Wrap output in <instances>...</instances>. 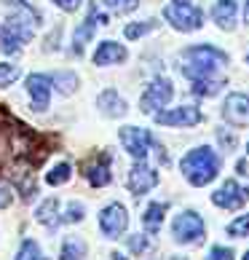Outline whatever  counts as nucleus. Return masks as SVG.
I'll return each instance as SVG.
<instances>
[{
	"mask_svg": "<svg viewBox=\"0 0 249 260\" xmlns=\"http://www.w3.org/2000/svg\"><path fill=\"white\" fill-rule=\"evenodd\" d=\"M228 64V54L223 49H217L212 43H198L190 46L180 54V73L190 81L198 78H212L217 70H223Z\"/></svg>",
	"mask_w": 249,
	"mask_h": 260,
	"instance_id": "f257e3e1",
	"label": "nucleus"
},
{
	"mask_svg": "<svg viewBox=\"0 0 249 260\" xmlns=\"http://www.w3.org/2000/svg\"><path fill=\"white\" fill-rule=\"evenodd\" d=\"M38 30V14L27 3H16V11L0 27V49L6 54L19 51L27 41H32Z\"/></svg>",
	"mask_w": 249,
	"mask_h": 260,
	"instance_id": "f03ea898",
	"label": "nucleus"
},
{
	"mask_svg": "<svg viewBox=\"0 0 249 260\" xmlns=\"http://www.w3.org/2000/svg\"><path fill=\"white\" fill-rule=\"evenodd\" d=\"M180 172L193 188H204L220 175V158L212 148H193L180 161Z\"/></svg>",
	"mask_w": 249,
	"mask_h": 260,
	"instance_id": "7ed1b4c3",
	"label": "nucleus"
},
{
	"mask_svg": "<svg viewBox=\"0 0 249 260\" xmlns=\"http://www.w3.org/2000/svg\"><path fill=\"white\" fill-rule=\"evenodd\" d=\"M164 19L180 32H196L204 24V11L193 3H169L164 8Z\"/></svg>",
	"mask_w": 249,
	"mask_h": 260,
	"instance_id": "20e7f679",
	"label": "nucleus"
},
{
	"mask_svg": "<svg viewBox=\"0 0 249 260\" xmlns=\"http://www.w3.org/2000/svg\"><path fill=\"white\" fill-rule=\"evenodd\" d=\"M204 234H206V223H204V217L193 209L180 212V215L174 217V223H171V236H174L177 244H193Z\"/></svg>",
	"mask_w": 249,
	"mask_h": 260,
	"instance_id": "39448f33",
	"label": "nucleus"
},
{
	"mask_svg": "<svg viewBox=\"0 0 249 260\" xmlns=\"http://www.w3.org/2000/svg\"><path fill=\"white\" fill-rule=\"evenodd\" d=\"M171 97H174V86H171V81L169 78H153L150 86L145 89V94H142V100H139V110L156 115L161 108H166V105L171 102Z\"/></svg>",
	"mask_w": 249,
	"mask_h": 260,
	"instance_id": "423d86ee",
	"label": "nucleus"
},
{
	"mask_svg": "<svg viewBox=\"0 0 249 260\" xmlns=\"http://www.w3.org/2000/svg\"><path fill=\"white\" fill-rule=\"evenodd\" d=\"M156 123L161 126H196V123L204 121V113L193 105H183V108H171V110H158L156 115Z\"/></svg>",
	"mask_w": 249,
	"mask_h": 260,
	"instance_id": "0eeeda50",
	"label": "nucleus"
},
{
	"mask_svg": "<svg viewBox=\"0 0 249 260\" xmlns=\"http://www.w3.org/2000/svg\"><path fill=\"white\" fill-rule=\"evenodd\" d=\"M121 142L123 148H126V153L131 158L142 161L150 153V145H153V137L148 129H139V126H123L121 129Z\"/></svg>",
	"mask_w": 249,
	"mask_h": 260,
	"instance_id": "6e6552de",
	"label": "nucleus"
},
{
	"mask_svg": "<svg viewBox=\"0 0 249 260\" xmlns=\"http://www.w3.org/2000/svg\"><path fill=\"white\" fill-rule=\"evenodd\" d=\"M129 225V215H126V207L123 204H110V207H104L102 209V215H99V228H102V234L108 236V239H118L123 231H126Z\"/></svg>",
	"mask_w": 249,
	"mask_h": 260,
	"instance_id": "1a4fd4ad",
	"label": "nucleus"
},
{
	"mask_svg": "<svg viewBox=\"0 0 249 260\" xmlns=\"http://www.w3.org/2000/svg\"><path fill=\"white\" fill-rule=\"evenodd\" d=\"M156 185H158V172L153 167H148L145 158L134 164L131 172H129V190L131 193L134 196H145L148 190H153Z\"/></svg>",
	"mask_w": 249,
	"mask_h": 260,
	"instance_id": "9d476101",
	"label": "nucleus"
},
{
	"mask_svg": "<svg viewBox=\"0 0 249 260\" xmlns=\"http://www.w3.org/2000/svg\"><path fill=\"white\" fill-rule=\"evenodd\" d=\"M223 118L231 126H249V97L246 94H228L223 105Z\"/></svg>",
	"mask_w": 249,
	"mask_h": 260,
	"instance_id": "9b49d317",
	"label": "nucleus"
},
{
	"mask_svg": "<svg viewBox=\"0 0 249 260\" xmlns=\"http://www.w3.org/2000/svg\"><path fill=\"white\" fill-rule=\"evenodd\" d=\"M246 199V190L238 185L236 180H225L215 193H212V204L220 209H238Z\"/></svg>",
	"mask_w": 249,
	"mask_h": 260,
	"instance_id": "f8f14e48",
	"label": "nucleus"
},
{
	"mask_svg": "<svg viewBox=\"0 0 249 260\" xmlns=\"http://www.w3.org/2000/svg\"><path fill=\"white\" fill-rule=\"evenodd\" d=\"M27 91H30V97H32L30 108L35 113L46 110L49 108V97H51V78L49 75H41V73H32L30 78H27Z\"/></svg>",
	"mask_w": 249,
	"mask_h": 260,
	"instance_id": "ddd939ff",
	"label": "nucleus"
},
{
	"mask_svg": "<svg viewBox=\"0 0 249 260\" xmlns=\"http://www.w3.org/2000/svg\"><path fill=\"white\" fill-rule=\"evenodd\" d=\"M97 24H108V14L97 11V6H91V11H89V16H86V22H83L78 30H75V35H73V51H75V54H81L83 46H86V41H91L94 30H97Z\"/></svg>",
	"mask_w": 249,
	"mask_h": 260,
	"instance_id": "4468645a",
	"label": "nucleus"
},
{
	"mask_svg": "<svg viewBox=\"0 0 249 260\" xmlns=\"http://www.w3.org/2000/svg\"><path fill=\"white\" fill-rule=\"evenodd\" d=\"M83 175H86V180H89L94 188H104L113 180L110 177V153H102L97 161L83 164Z\"/></svg>",
	"mask_w": 249,
	"mask_h": 260,
	"instance_id": "2eb2a0df",
	"label": "nucleus"
},
{
	"mask_svg": "<svg viewBox=\"0 0 249 260\" xmlns=\"http://www.w3.org/2000/svg\"><path fill=\"white\" fill-rule=\"evenodd\" d=\"M129 56V51L123 49L121 43H116V41H102L99 43V49L94 51V64H99V67H104V64H118V62H123Z\"/></svg>",
	"mask_w": 249,
	"mask_h": 260,
	"instance_id": "dca6fc26",
	"label": "nucleus"
},
{
	"mask_svg": "<svg viewBox=\"0 0 249 260\" xmlns=\"http://www.w3.org/2000/svg\"><path fill=\"white\" fill-rule=\"evenodd\" d=\"M236 11H238V6H236V0H217V6H215V24L220 27V30H225V32H231L233 27H236Z\"/></svg>",
	"mask_w": 249,
	"mask_h": 260,
	"instance_id": "f3484780",
	"label": "nucleus"
},
{
	"mask_svg": "<svg viewBox=\"0 0 249 260\" xmlns=\"http://www.w3.org/2000/svg\"><path fill=\"white\" fill-rule=\"evenodd\" d=\"M97 108L108 115V118H121V115L126 113V102L118 97V91L108 89V91H102L97 97Z\"/></svg>",
	"mask_w": 249,
	"mask_h": 260,
	"instance_id": "a211bd4d",
	"label": "nucleus"
},
{
	"mask_svg": "<svg viewBox=\"0 0 249 260\" xmlns=\"http://www.w3.org/2000/svg\"><path fill=\"white\" fill-rule=\"evenodd\" d=\"M164 215H166V204H161V201H153V204L145 209V215H142V225H145L148 234H158L161 223H164Z\"/></svg>",
	"mask_w": 249,
	"mask_h": 260,
	"instance_id": "6ab92c4d",
	"label": "nucleus"
},
{
	"mask_svg": "<svg viewBox=\"0 0 249 260\" xmlns=\"http://www.w3.org/2000/svg\"><path fill=\"white\" fill-rule=\"evenodd\" d=\"M59 212V201L56 199H46L41 207H38V223H43V225H49V228H56L62 223V217L56 215Z\"/></svg>",
	"mask_w": 249,
	"mask_h": 260,
	"instance_id": "aec40b11",
	"label": "nucleus"
},
{
	"mask_svg": "<svg viewBox=\"0 0 249 260\" xmlns=\"http://www.w3.org/2000/svg\"><path fill=\"white\" fill-rule=\"evenodd\" d=\"M81 257H86V244L78 236H67L64 244H62V257L59 260H81Z\"/></svg>",
	"mask_w": 249,
	"mask_h": 260,
	"instance_id": "412c9836",
	"label": "nucleus"
},
{
	"mask_svg": "<svg viewBox=\"0 0 249 260\" xmlns=\"http://www.w3.org/2000/svg\"><path fill=\"white\" fill-rule=\"evenodd\" d=\"M223 81H215V78H198L193 81V94H198V97H215V94L223 89Z\"/></svg>",
	"mask_w": 249,
	"mask_h": 260,
	"instance_id": "4be33fe9",
	"label": "nucleus"
},
{
	"mask_svg": "<svg viewBox=\"0 0 249 260\" xmlns=\"http://www.w3.org/2000/svg\"><path fill=\"white\" fill-rule=\"evenodd\" d=\"M51 83L62 94H73L75 86H78V75H75V73H56V75H51Z\"/></svg>",
	"mask_w": 249,
	"mask_h": 260,
	"instance_id": "5701e85b",
	"label": "nucleus"
},
{
	"mask_svg": "<svg viewBox=\"0 0 249 260\" xmlns=\"http://www.w3.org/2000/svg\"><path fill=\"white\" fill-rule=\"evenodd\" d=\"M70 175H73V169H70V164H56V167L49 172V175H46V182H49V185H62V182H67L70 180Z\"/></svg>",
	"mask_w": 249,
	"mask_h": 260,
	"instance_id": "b1692460",
	"label": "nucleus"
},
{
	"mask_svg": "<svg viewBox=\"0 0 249 260\" xmlns=\"http://www.w3.org/2000/svg\"><path fill=\"white\" fill-rule=\"evenodd\" d=\"M150 30H156V22H153V19H148V22H139V24H129L126 30H123V35H126L129 41H137V38L148 35Z\"/></svg>",
	"mask_w": 249,
	"mask_h": 260,
	"instance_id": "393cba45",
	"label": "nucleus"
},
{
	"mask_svg": "<svg viewBox=\"0 0 249 260\" xmlns=\"http://www.w3.org/2000/svg\"><path fill=\"white\" fill-rule=\"evenodd\" d=\"M228 236L233 239H244L249 236V215H238L231 225H228Z\"/></svg>",
	"mask_w": 249,
	"mask_h": 260,
	"instance_id": "a878e982",
	"label": "nucleus"
},
{
	"mask_svg": "<svg viewBox=\"0 0 249 260\" xmlns=\"http://www.w3.org/2000/svg\"><path fill=\"white\" fill-rule=\"evenodd\" d=\"M16 260H46V255L41 252V247H38L35 242H27L22 244V249H19V255H16Z\"/></svg>",
	"mask_w": 249,
	"mask_h": 260,
	"instance_id": "bb28decb",
	"label": "nucleus"
},
{
	"mask_svg": "<svg viewBox=\"0 0 249 260\" xmlns=\"http://www.w3.org/2000/svg\"><path fill=\"white\" fill-rule=\"evenodd\" d=\"M19 75H22V70H19L16 64H0V89H3V86H11Z\"/></svg>",
	"mask_w": 249,
	"mask_h": 260,
	"instance_id": "cd10ccee",
	"label": "nucleus"
},
{
	"mask_svg": "<svg viewBox=\"0 0 249 260\" xmlns=\"http://www.w3.org/2000/svg\"><path fill=\"white\" fill-rule=\"evenodd\" d=\"M113 11H118V14H129V11H134V8L139 6V0H104Z\"/></svg>",
	"mask_w": 249,
	"mask_h": 260,
	"instance_id": "c85d7f7f",
	"label": "nucleus"
},
{
	"mask_svg": "<svg viewBox=\"0 0 249 260\" xmlns=\"http://www.w3.org/2000/svg\"><path fill=\"white\" fill-rule=\"evenodd\" d=\"M64 223H81L83 220V204H78V201H73L70 207H67V212L62 215Z\"/></svg>",
	"mask_w": 249,
	"mask_h": 260,
	"instance_id": "c756f323",
	"label": "nucleus"
},
{
	"mask_svg": "<svg viewBox=\"0 0 249 260\" xmlns=\"http://www.w3.org/2000/svg\"><path fill=\"white\" fill-rule=\"evenodd\" d=\"M209 260H236V257H233V249L231 247L217 244V247L209 249Z\"/></svg>",
	"mask_w": 249,
	"mask_h": 260,
	"instance_id": "7c9ffc66",
	"label": "nucleus"
},
{
	"mask_svg": "<svg viewBox=\"0 0 249 260\" xmlns=\"http://www.w3.org/2000/svg\"><path fill=\"white\" fill-rule=\"evenodd\" d=\"M129 247H131V252H145V249H148V239L137 234V236L129 239Z\"/></svg>",
	"mask_w": 249,
	"mask_h": 260,
	"instance_id": "2f4dec72",
	"label": "nucleus"
},
{
	"mask_svg": "<svg viewBox=\"0 0 249 260\" xmlns=\"http://www.w3.org/2000/svg\"><path fill=\"white\" fill-rule=\"evenodd\" d=\"M11 201H14V196H11V190H8L6 185H0V209L11 207Z\"/></svg>",
	"mask_w": 249,
	"mask_h": 260,
	"instance_id": "473e14b6",
	"label": "nucleus"
},
{
	"mask_svg": "<svg viewBox=\"0 0 249 260\" xmlns=\"http://www.w3.org/2000/svg\"><path fill=\"white\" fill-rule=\"evenodd\" d=\"M59 8H64V11H75V8L81 6V0H54Z\"/></svg>",
	"mask_w": 249,
	"mask_h": 260,
	"instance_id": "72a5a7b5",
	"label": "nucleus"
},
{
	"mask_svg": "<svg viewBox=\"0 0 249 260\" xmlns=\"http://www.w3.org/2000/svg\"><path fill=\"white\" fill-rule=\"evenodd\" d=\"M244 22H249V0H246V6H244Z\"/></svg>",
	"mask_w": 249,
	"mask_h": 260,
	"instance_id": "f704fd0d",
	"label": "nucleus"
},
{
	"mask_svg": "<svg viewBox=\"0 0 249 260\" xmlns=\"http://www.w3.org/2000/svg\"><path fill=\"white\" fill-rule=\"evenodd\" d=\"M113 260H126V257H123L121 252H113Z\"/></svg>",
	"mask_w": 249,
	"mask_h": 260,
	"instance_id": "c9c22d12",
	"label": "nucleus"
},
{
	"mask_svg": "<svg viewBox=\"0 0 249 260\" xmlns=\"http://www.w3.org/2000/svg\"><path fill=\"white\" fill-rule=\"evenodd\" d=\"M174 3H190V0H174Z\"/></svg>",
	"mask_w": 249,
	"mask_h": 260,
	"instance_id": "e433bc0d",
	"label": "nucleus"
},
{
	"mask_svg": "<svg viewBox=\"0 0 249 260\" xmlns=\"http://www.w3.org/2000/svg\"><path fill=\"white\" fill-rule=\"evenodd\" d=\"M241 260H249V252H246V255H244V257H241Z\"/></svg>",
	"mask_w": 249,
	"mask_h": 260,
	"instance_id": "4c0bfd02",
	"label": "nucleus"
},
{
	"mask_svg": "<svg viewBox=\"0 0 249 260\" xmlns=\"http://www.w3.org/2000/svg\"><path fill=\"white\" fill-rule=\"evenodd\" d=\"M171 260H185V257H171Z\"/></svg>",
	"mask_w": 249,
	"mask_h": 260,
	"instance_id": "58836bf2",
	"label": "nucleus"
},
{
	"mask_svg": "<svg viewBox=\"0 0 249 260\" xmlns=\"http://www.w3.org/2000/svg\"><path fill=\"white\" fill-rule=\"evenodd\" d=\"M246 156H249V142H246Z\"/></svg>",
	"mask_w": 249,
	"mask_h": 260,
	"instance_id": "ea45409f",
	"label": "nucleus"
},
{
	"mask_svg": "<svg viewBox=\"0 0 249 260\" xmlns=\"http://www.w3.org/2000/svg\"><path fill=\"white\" fill-rule=\"evenodd\" d=\"M246 62H249V54H246Z\"/></svg>",
	"mask_w": 249,
	"mask_h": 260,
	"instance_id": "a19ab883",
	"label": "nucleus"
}]
</instances>
